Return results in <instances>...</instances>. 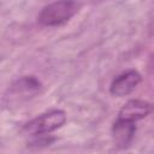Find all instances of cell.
Returning a JSON list of instances; mask_svg holds the SVG:
<instances>
[{"label":"cell","mask_w":154,"mask_h":154,"mask_svg":"<svg viewBox=\"0 0 154 154\" xmlns=\"http://www.w3.org/2000/svg\"><path fill=\"white\" fill-rule=\"evenodd\" d=\"M152 109H153V106L150 102L140 100V99H132V100H129L126 103H124L117 118L122 120L136 123L138 120L144 119L147 116H149Z\"/></svg>","instance_id":"obj_4"},{"label":"cell","mask_w":154,"mask_h":154,"mask_svg":"<svg viewBox=\"0 0 154 154\" xmlns=\"http://www.w3.org/2000/svg\"><path fill=\"white\" fill-rule=\"evenodd\" d=\"M66 123V113L63 109H51L31 119L23 126V132L29 136H45L60 129Z\"/></svg>","instance_id":"obj_2"},{"label":"cell","mask_w":154,"mask_h":154,"mask_svg":"<svg viewBox=\"0 0 154 154\" xmlns=\"http://www.w3.org/2000/svg\"><path fill=\"white\" fill-rule=\"evenodd\" d=\"M142 82V76L138 71L131 69L118 75L109 85V93L113 96L123 97L131 94Z\"/></svg>","instance_id":"obj_3"},{"label":"cell","mask_w":154,"mask_h":154,"mask_svg":"<svg viewBox=\"0 0 154 154\" xmlns=\"http://www.w3.org/2000/svg\"><path fill=\"white\" fill-rule=\"evenodd\" d=\"M81 4L76 1H54L42 7L37 22L42 26H59L67 23L79 10Z\"/></svg>","instance_id":"obj_1"},{"label":"cell","mask_w":154,"mask_h":154,"mask_svg":"<svg viewBox=\"0 0 154 154\" xmlns=\"http://www.w3.org/2000/svg\"><path fill=\"white\" fill-rule=\"evenodd\" d=\"M136 130H137L136 123H131V122H126L117 118L111 129L114 146L119 149L128 148L135 137Z\"/></svg>","instance_id":"obj_5"},{"label":"cell","mask_w":154,"mask_h":154,"mask_svg":"<svg viewBox=\"0 0 154 154\" xmlns=\"http://www.w3.org/2000/svg\"><path fill=\"white\" fill-rule=\"evenodd\" d=\"M42 89V83L35 76H22L10 87V93L14 96H32Z\"/></svg>","instance_id":"obj_6"}]
</instances>
